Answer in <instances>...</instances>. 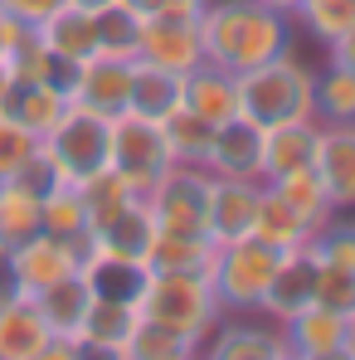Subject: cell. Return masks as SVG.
<instances>
[{
  "mask_svg": "<svg viewBox=\"0 0 355 360\" xmlns=\"http://www.w3.org/2000/svg\"><path fill=\"white\" fill-rule=\"evenodd\" d=\"M15 185H25L30 195H39V200H44V195H54L59 185H73V180L63 176L59 161H54V156H49V151L39 146V151H34V156H30V161H25L20 171H15Z\"/></svg>",
  "mask_w": 355,
  "mask_h": 360,
  "instance_id": "60d3db41",
  "label": "cell"
},
{
  "mask_svg": "<svg viewBox=\"0 0 355 360\" xmlns=\"http://www.w3.org/2000/svg\"><path fill=\"white\" fill-rule=\"evenodd\" d=\"M146 205H151V214H156V229H171V234H205L209 166L171 161V171L146 190Z\"/></svg>",
  "mask_w": 355,
  "mask_h": 360,
  "instance_id": "8992f818",
  "label": "cell"
},
{
  "mask_svg": "<svg viewBox=\"0 0 355 360\" xmlns=\"http://www.w3.org/2000/svg\"><path fill=\"white\" fill-rule=\"evenodd\" d=\"M49 49V44H44ZM78 73H83V63L78 59H63V54H44V63H39V83H49L54 93H63L68 103H73V88H78Z\"/></svg>",
  "mask_w": 355,
  "mask_h": 360,
  "instance_id": "b9f144b4",
  "label": "cell"
},
{
  "mask_svg": "<svg viewBox=\"0 0 355 360\" xmlns=\"http://www.w3.org/2000/svg\"><path fill=\"white\" fill-rule=\"evenodd\" d=\"M136 59L190 73L205 63V39H200V15H151L141 20V39H136Z\"/></svg>",
  "mask_w": 355,
  "mask_h": 360,
  "instance_id": "9c48e42d",
  "label": "cell"
},
{
  "mask_svg": "<svg viewBox=\"0 0 355 360\" xmlns=\"http://www.w3.org/2000/svg\"><path fill=\"white\" fill-rule=\"evenodd\" d=\"M34 307H39V316L49 321L54 336H78V326H83V316H88V307H93V292H88V283H83V268H78L73 278L49 283L44 292H34Z\"/></svg>",
  "mask_w": 355,
  "mask_h": 360,
  "instance_id": "4316f807",
  "label": "cell"
},
{
  "mask_svg": "<svg viewBox=\"0 0 355 360\" xmlns=\"http://www.w3.org/2000/svg\"><path fill=\"white\" fill-rule=\"evenodd\" d=\"M200 39H205V59L209 63L243 73V68L278 59L288 44H297V30L288 15L268 10L263 0H205Z\"/></svg>",
  "mask_w": 355,
  "mask_h": 360,
  "instance_id": "6da1fadb",
  "label": "cell"
},
{
  "mask_svg": "<svg viewBox=\"0 0 355 360\" xmlns=\"http://www.w3.org/2000/svg\"><path fill=\"white\" fill-rule=\"evenodd\" d=\"M131 63L136 59H117V54H93L78 73V88H73V103L103 112V117H122L127 112V98H131Z\"/></svg>",
  "mask_w": 355,
  "mask_h": 360,
  "instance_id": "2e32d148",
  "label": "cell"
},
{
  "mask_svg": "<svg viewBox=\"0 0 355 360\" xmlns=\"http://www.w3.org/2000/svg\"><path fill=\"white\" fill-rule=\"evenodd\" d=\"M59 5H63V0H0V10H5L10 20H20V25H34V30H39V25H44V20H49Z\"/></svg>",
  "mask_w": 355,
  "mask_h": 360,
  "instance_id": "7bdbcfd3",
  "label": "cell"
},
{
  "mask_svg": "<svg viewBox=\"0 0 355 360\" xmlns=\"http://www.w3.org/2000/svg\"><path fill=\"white\" fill-rule=\"evenodd\" d=\"M151 243H156V214H151L146 195H131L108 224L93 229V248L98 253H122V258H141L146 263Z\"/></svg>",
  "mask_w": 355,
  "mask_h": 360,
  "instance_id": "d6986e66",
  "label": "cell"
},
{
  "mask_svg": "<svg viewBox=\"0 0 355 360\" xmlns=\"http://www.w3.org/2000/svg\"><path fill=\"white\" fill-rule=\"evenodd\" d=\"M263 5H268V10H278V15H288V20H292V15H297V5H302V0H263Z\"/></svg>",
  "mask_w": 355,
  "mask_h": 360,
  "instance_id": "bcb514c9",
  "label": "cell"
},
{
  "mask_svg": "<svg viewBox=\"0 0 355 360\" xmlns=\"http://www.w3.org/2000/svg\"><path fill=\"white\" fill-rule=\"evenodd\" d=\"M15 253V268H20V283H25V292L34 297V292H44L49 283H59V278H73L88 258H93V248L88 243H68V239H54V234H34V239H25L20 248H10Z\"/></svg>",
  "mask_w": 355,
  "mask_h": 360,
  "instance_id": "7c38bea8",
  "label": "cell"
},
{
  "mask_svg": "<svg viewBox=\"0 0 355 360\" xmlns=\"http://www.w3.org/2000/svg\"><path fill=\"white\" fill-rule=\"evenodd\" d=\"M311 171L321 176L336 214H355V122H336V127L321 122V146Z\"/></svg>",
  "mask_w": 355,
  "mask_h": 360,
  "instance_id": "5bb4252c",
  "label": "cell"
},
{
  "mask_svg": "<svg viewBox=\"0 0 355 360\" xmlns=\"http://www.w3.org/2000/svg\"><path fill=\"white\" fill-rule=\"evenodd\" d=\"M283 248L263 243L258 234L234 243H219L214 253V268H209V288H214V302L219 311H258V302L268 292V278L278 268Z\"/></svg>",
  "mask_w": 355,
  "mask_h": 360,
  "instance_id": "5b68a950",
  "label": "cell"
},
{
  "mask_svg": "<svg viewBox=\"0 0 355 360\" xmlns=\"http://www.w3.org/2000/svg\"><path fill=\"white\" fill-rule=\"evenodd\" d=\"M15 297H30L25 292V283H20V268H15V253L10 248H0V307Z\"/></svg>",
  "mask_w": 355,
  "mask_h": 360,
  "instance_id": "ee69618b",
  "label": "cell"
},
{
  "mask_svg": "<svg viewBox=\"0 0 355 360\" xmlns=\"http://www.w3.org/2000/svg\"><path fill=\"white\" fill-rule=\"evenodd\" d=\"M68 5H83V10H103V5H112V0H68Z\"/></svg>",
  "mask_w": 355,
  "mask_h": 360,
  "instance_id": "7dc6e473",
  "label": "cell"
},
{
  "mask_svg": "<svg viewBox=\"0 0 355 360\" xmlns=\"http://www.w3.org/2000/svg\"><path fill=\"white\" fill-rule=\"evenodd\" d=\"M238 112L258 127L316 117V63L302 59V49L288 44L278 59L238 73Z\"/></svg>",
  "mask_w": 355,
  "mask_h": 360,
  "instance_id": "7a4b0ae2",
  "label": "cell"
},
{
  "mask_svg": "<svg viewBox=\"0 0 355 360\" xmlns=\"http://www.w3.org/2000/svg\"><path fill=\"white\" fill-rule=\"evenodd\" d=\"M39 146L59 161L63 176L78 185V180L112 166V117H103V112H93L83 103H68L63 117L39 136Z\"/></svg>",
  "mask_w": 355,
  "mask_h": 360,
  "instance_id": "277c9868",
  "label": "cell"
},
{
  "mask_svg": "<svg viewBox=\"0 0 355 360\" xmlns=\"http://www.w3.org/2000/svg\"><path fill=\"white\" fill-rule=\"evenodd\" d=\"M351 25H355V0H302L297 15H292L297 39H311L316 49H326Z\"/></svg>",
  "mask_w": 355,
  "mask_h": 360,
  "instance_id": "f546056e",
  "label": "cell"
},
{
  "mask_svg": "<svg viewBox=\"0 0 355 360\" xmlns=\"http://www.w3.org/2000/svg\"><path fill=\"white\" fill-rule=\"evenodd\" d=\"M112 171L136 195H146L156 180L171 171V146L161 136V122L131 117V112L112 117Z\"/></svg>",
  "mask_w": 355,
  "mask_h": 360,
  "instance_id": "52a82bcc",
  "label": "cell"
},
{
  "mask_svg": "<svg viewBox=\"0 0 355 360\" xmlns=\"http://www.w3.org/2000/svg\"><path fill=\"white\" fill-rule=\"evenodd\" d=\"M288 205L297 210V219L316 234L321 224H331L336 219V205H331V195H326V185H321V176L316 171H297V176H283V180H268Z\"/></svg>",
  "mask_w": 355,
  "mask_h": 360,
  "instance_id": "f1b7e54d",
  "label": "cell"
},
{
  "mask_svg": "<svg viewBox=\"0 0 355 360\" xmlns=\"http://www.w3.org/2000/svg\"><path fill=\"white\" fill-rule=\"evenodd\" d=\"M258 195H263V180H238V176H214L209 171L205 234L214 243L248 239L253 234V219H258Z\"/></svg>",
  "mask_w": 355,
  "mask_h": 360,
  "instance_id": "8fae6325",
  "label": "cell"
},
{
  "mask_svg": "<svg viewBox=\"0 0 355 360\" xmlns=\"http://www.w3.org/2000/svg\"><path fill=\"white\" fill-rule=\"evenodd\" d=\"M263 136L268 127H258L253 117H224L214 127V141H209V156L205 166L214 176H238V180H263Z\"/></svg>",
  "mask_w": 355,
  "mask_h": 360,
  "instance_id": "4fadbf2b",
  "label": "cell"
},
{
  "mask_svg": "<svg viewBox=\"0 0 355 360\" xmlns=\"http://www.w3.org/2000/svg\"><path fill=\"white\" fill-rule=\"evenodd\" d=\"M346 331H351V316H336L316 302L297 311L292 321H283L292 360H346Z\"/></svg>",
  "mask_w": 355,
  "mask_h": 360,
  "instance_id": "9a60e30c",
  "label": "cell"
},
{
  "mask_svg": "<svg viewBox=\"0 0 355 360\" xmlns=\"http://www.w3.org/2000/svg\"><path fill=\"white\" fill-rule=\"evenodd\" d=\"M39 39H44L54 54H63V59L88 63L93 54H98V15L83 10V5H68V0H63L59 10L39 25Z\"/></svg>",
  "mask_w": 355,
  "mask_h": 360,
  "instance_id": "cb8c5ba5",
  "label": "cell"
},
{
  "mask_svg": "<svg viewBox=\"0 0 355 360\" xmlns=\"http://www.w3.org/2000/svg\"><path fill=\"white\" fill-rule=\"evenodd\" d=\"M98 15V54H117V59H136V39H141V20L127 0H112Z\"/></svg>",
  "mask_w": 355,
  "mask_h": 360,
  "instance_id": "d590c367",
  "label": "cell"
},
{
  "mask_svg": "<svg viewBox=\"0 0 355 360\" xmlns=\"http://www.w3.org/2000/svg\"><path fill=\"white\" fill-rule=\"evenodd\" d=\"M83 283L93 297H108V302H136L141 307V292L151 283V263L141 258H122V253H98L83 263Z\"/></svg>",
  "mask_w": 355,
  "mask_h": 360,
  "instance_id": "ffe728a7",
  "label": "cell"
},
{
  "mask_svg": "<svg viewBox=\"0 0 355 360\" xmlns=\"http://www.w3.org/2000/svg\"><path fill=\"white\" fill-rule=\"evenodd\" d=\"M141 316L166 321L185 341L205 346L209 326L219 321V302H214L209 278H200V273H151V283L141 292Z\"/></svg>",
  "mask_w": 355,
  "mask_h": 360,
  "instance_id": "3957f363",
  "label": "cell"
},
{
  "mask_svg": "<svg viewBox=\"0 0 355 360\" xmlns=\"http://www.w3.org/2000/svg\"><path fill=\"white\" fill-rule=\"evenodd\" d=\"M214 253H219V243L209 239V234H171V229H156V243H151L146 263H151V273H200V278H209Z\"/></svg>",
  "mask_w": 355,
  "mask_h": 360,
  "instance_id": "d4e9b609",
  "label": "cell"
},
{
  "mask_svg": "<svg viewBox=\"0 0 355 360\" xmlns=\"http://www.w3.org/2000/svg\"><path fill=\"white\" fill-rule=\"evenodd\" d=\"M316 307H326L336 316H355V268L321 263L316 268Z\"/></svg>",
  "mask_w": 355,
  "mask_h": 360,
  "instance_id": "74e56055",
  "label": "cell"
},
{
  "mask_svg": "<svg viewBox=\"0 0 355 360\" xmlns=\"http://www.w3.org/2000/svg\"><path fill=\"white\" fill-rule=\"evenodd\" d=\"M161 136L171 146V161H185V166H205L209 156V141H214V122H205L200 112H190L180 103L171 117L161 122Z\"/></svg>",
  "mask_w": 355,
  "mask_h": 360,
  "instance_id": "1f68e13d",
  "label": "cell"
},
{
  "mask_svg": "<svg viewBox=\"0 0 355 360\" xmlns=\"http://www.w3.org/2000/svg\"><path fill=\"white\" fill-rule=\"evenodd\" d=\"M185 103V73L171 68H156V63H131V98H127V112L146 122H166Z\"/></svg>",
  "mask_w": 355,
  "mask_h": 360,
  "instance_id": "44dd1931",
  "label": "cell"
},
{
  "mask_svg": "<svg viewBox=\"0 0 355 360\" xmlns=\"http://www.w3.org/2000/svg\"><path fill=\"white\" fill-rule=\"evenodd\" d=\"M44 234L93 248V229H88V210H83L78 185H59L54 195H44Z\"/></svg>",
  "mask_w": 355,
  "mask_h": 360,
  "instance_id": "e575fe53",
  "label": "cell"
},
{
  "mask_svg": "<svg viewBox=\"0 0 355 360\" xmlns=\"http://www.w3.org/2000/svg\"><path fill=\"white\" fill-rule=\"evenodd\" d=\"M321 54H326V63H341V68H351V73H355V25L346 30V34H336Z\"/></svg>",
  "mask_w": 355,
  "mask_h": 360,
  "instance_id": "f6af8a7d",
  "label": "cell"
},
{
  "mask_svg": "<svg viewBox=\"0 0 355 360\" xmlns=\"http://www.w3.org/2000/svg\"><path fill=\"white\" fill-rule=\"evenodd\" d=\"M44 229V200L15 180H0V248H20Z\"/></svg>",
  "mask_w": 355,
  "mask_h": 360,
  "instance_id": "83f0119b",
  "label": "cell"
},
{
  "mask_svg": "<svg viewBox=\"0 0 355 360\" xmlns=\"http://www.w3.org/2000/svg\"><path fill=\"white\" fill-rule=\"evenodd\" d=\"M0 108L20 122V127H30L34 136H44V131H49V127L63 117L68 98H63V93H54L49 83H39V78H15Z\"/></svg>",
  "mask_w": 355,
  "mask_h": 360,
  "instance_id": "484cf974",
  "label": "cell"
},
{
  "mask_svg": "<svg viewBox=\"0 0 355 360\" xmlns=\"http://www.w3.org/2000/svg\"><path fill=\"white\" fill-rule=\"evenodd\" d=\"M316 122H355V73L341 63H316Z\"/></svg>",
  "mask_w": 355,
  "mask_h": 360,
  "instance_id": "d6a6232c",
  "label": "cell"
},
{
  "mask_svg": "<svg viewBox=\"0 0 355 360\" xmlns=\"http://www.w3.org/2000/svg\"><path fill=\"white\" fill-rule=\"evenodd\" d=\"M49 321L39 316L34 297H15L0 307V360H44Z\"/></svg>",
  "mask_w": 355,
  "mask_h": 360,
  "instance_id": "7402d4cb",
  "label": "cell"
},
{
  "mask_svg": "<svg viewBox=\"0 0 355 360\" xmlns=\"http://www.w3.org/2000/svg\"><path fill=\"white\" fill-rule=\"evenodd\" d=\"M141 321V307L136 302H108V297H93L83 326H78V346H83V360L88 356H108L122 360L127 356V336L136 331Z\"/></svg>",
  "mask_w": 355,
  "mask_h": 360,
  "instance_id": "ac0fdd59",
  "label": "cell"
},
{
  "mask_svg": "<svg viewBox=\"0 0 355 360\" xmlns=\"http://www.w3.org/2000/svg\"><path fill=\"white\" fill-rule=\"evenodd\" d=\"M185 108L190 112H200L205 122H219L234 117L238 112V73L229 68H219V63H200V68H190L185 73Z\"/></svg>",
  "mask_w": 355,
  "mask_h": 360,
  "instance_id": "603a6c76",
  "label": "cell"
},
{
  "mask_svg": "<svg viewBox=\"0 0 355 360\" xmlns=\"http://www.w3.org/2000/svg\"><path fill=\"white\" fill-rule=\"evenodd\" d=\"M0 54H5V10H0Z\"/></svg>",
  "mask_w": 355,
  "mask_h": 360,
  "instance_id": "c3c4849f",
  "label": "cell"
},
{
  "mask_svg": "<svg viewBox=\"0 0 355 360\" xmlns=\"http://www.w3.org/2000/svg\"><path fill=\"white\" fill-rule=\"evenodd\" d=\"M78 195H83V210H88V229H98V224H108V219L117 214L136 190H131V185L108 166V171H98V176L78 180Z\"/></svg>",
  "mask_w": 355,
  "mask_h": 360,
  "instance_id": "8d00e7d4",
  "label": "cell"
},
{
  "mask_svg": "<svg viewBox=\"0 0 355 360\" xmlns=\"http://www.w3.org/2000/svg\"><path fill=\"white\" fill-rule=\"evenodd\" d=\"M253 234L273 248H297V243L311 239V229L297 219V210L263 180V195H258V219H253Z\"/></svg>",
  "mask_w": 355,
  "mask_h": 360,
  "instance_id": "4dcf8cb0",
  "label": "cell"
},
{
  "mask_svg": "<svg viewBox=\"0 0 355 360\" xmlns=\"http://www.w3.org/2000/svg\"><path fill=\"white\" fill-rule=\"evenodd\" d=\"M316 146H321V122L316 117L268 127V136H263V180L311 171L316 166Z\"/></svg>",
  "mask_w": 355,
  "mask_h": 360,
  "instance_id": "e0dca14e",
  "label": "cell"
},
{
  "mask_svg": "<svg viewBox=\"0 0 355 360\" xmlns=\"http://www.w3.org/2000/svg\"><path fill=\"white\" fill-rule=\"evenodd\" d=\"M200 356H214V360H292L288 356L283 321H273L263 311H219V321L209 326Z\"/></svg>",
  "mask_w": 355,
  "mask_h": 360,
  "instance_id": "ba28073f",
  "label": "cell"
},
{
  "mask_svg": "<svg viewBox=\"0 0 355 360\" xmlns=\"http://www.w3.org/2000/svg\"><path fill=\"white\" fill-rule=\"evenodd\" d=\"M185 356H200V346L185 341L180 331H171L166 321L141 316L136 331L127 336V356H122V360H185Z\"/></svg>",
  "mask_w": 355,
  "mask_h": 360,
  "instance_id": "836d02e7",
  "label": "cell"
},
{
  "mask_svg": "<svg viewBox=\"0 0 355 360\" xmlns=\"http://www.w3.org/2000/svg\"><path fill=\"white\" fill-rule=\"evenodd\" d=\"M311 248L321 263H341V268H355V219L336 214L331 224H321L311 234Z\"/></svg>",
  "mask_w": 355,
  "mask_h": 360,
  "instance_id": "ab89813d",
  "label": "cell"
},
{
  "mask_svg": "<svg viewBox=\"0 0 355 360\" xmlns=\"http://www.w3.org/2000/svg\"><path fill=\"white\" fill-rule=\"evenodd\" d=\"M316 268H321V258H316L311 239L297 243V248H283V258H278V268L268 278V292L258 302V311L273 316V321H292L297 311H306L316 302Z\"/></svg>",
  "mask_w": 355,
  "mask_h": 360,
  "instance_id": "30bf717a",
  "label": "cell"
},
{
  "mask_svg": "<svg viewBox=\"0 0 355 360\" xmlns=\"http://www.w3.org/2000/svg\"><path fill=\"white\" fill-rule=\"evenodd\" d=\"M34 151H39V136H34L30 127H20V122L0 108V180H15V171H20Z\"/></svg>",
  "mask_w": 355,
  "mask_h": 360,
  "instance_id": "f35d334b",
  "label": "cell"
}]
</instances>
